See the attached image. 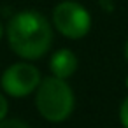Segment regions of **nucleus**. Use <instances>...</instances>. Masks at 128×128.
<instances>
[{
  "mask_svg": "<svg viewBox=\"0 0 128 128\" xmlns=\"http://www.w3.org/2000/svg\"><path fill=\"white\" fill-rule=\"evenodd\" d=\"M7 40L18 56L25 60H35L49 51L53 30L49 21L40 12L21 11L7 23Z\"/></svg>",
  "mask_w": 128,
  "mask_h": 128,
  "instance_id": "nucleus-1",
  "label": "nucleus"
},
{
  "mask_svg": "<svg viewBox=\"0 0 128 128\" xmlns=\"http://www.w3.org/2000/svg\"><path fill=\"white\" fill-rule=\"evenodd\" d=\"M35 105L44 119L62 123L74 110V93L65 79L51 76L40 81L35 95Z\"/></svg>",
  "mask_w": 128,
  "mask_h": 128,
  "instance_id": "nucleus-2",
  "label": "nucleus"
},
{
  "mask_svg": "<svg viewBox=\"0 0 128 128\" xmlns=\"http://www.w3.org/2000/svg\"><path fill=\"white\" fill-rule=\"evenodd\" d=\"M53 23L63 37L82 39L91 28V16L81 4L65 0V2H60L54 7Z\"/></svg>",
  "mask_w": 128,
  "mask_h": 128,
  "instance_id": "nucleus-3",
  "label": "nucleus"
},
{
  "mask_svg": "<svg viewBox=\"0 0 128 128\" xmlns=\"http://www.w3.org/2000/svg\"><path fill=\"white\" fill-rule=\"evenodd\" d=\"M40 84V72L32 63H14L2 74V88L11 96H26Z\"/></svg>",
  "mask_w": 128,
  "mask_h": 128,
  "instance_id": "nucleus-4",
  "label": "nucleus"
},
{
  "mask_svg": "<svg viewBox=\"0 0 128 128\" xmlns=\"http://www.w3.org/2000/svg\"><path fill=\"white\" fill-rule=\"evenodd\" d=\"M49 68L54 77L68 79L77 70V56L70 49H58L49 62Z\"/></svg>",
  "mask_w": 128,
  "mask_h": 128,
  "instance_id": "nucleus-5",
  "label": "nucleus"
},
{
  "mask_svg": "<svg viewBox=\"0 0 128 128\" xmlns=\"http://www.w3.org/2000/svg\"><path fill=\"white\" fill-rule=\"evenodd\" d=\"M0 128H30V126L20 119H4L0 121Z\"/></svg>",
  "mask_w": 128,
  "mask_h": 128,
  "instance_id": "nucleus-6",
  "label": "nucleus"
},
{
  "mask_svg": "<svg viewBox=\"0 0 128 128\" xmlns=\"http://www.w3.org/2000/svg\"><path fill=\"white\" fill-rule=\"evenodd\" d=\"M119 119H121V124L124 128H128V96L123 100V104L119 107Z\"/></svg>",
  "mask_w": 128,
  "mask_h": 128,
  "instance_id": "nucleus-7",
  "label": "nucleus"
},
{
  "mask_svg": "<svg viewBox=\"0 0 128 128\" xmlns=\"http://www.w3.org/2000/svg\"><path fill=\"white\" fill-rule=\"evenodd\" d=\"M7 112H9V104H7V98H6L2 93H0V121H4V119H6Z\"/></svg>",
  "mask_w": 128,
  "mask_h": 128,
  "instance_id": "nucleus-8",
  "label": "nucleus"
},
{
  "mask_svg": "<svg viewBox=\"0 0 128 128\" xmlns=\"http://www.w3.org/2000/svg\"><path fill=\"white\" fill-rule=\"evenodd\" d=\"M124 56H126V60H128V40H126V44H124Z\"/></svg>",
  "mask_w": 128,
  "mask_h": 128,
  "instance_id": "nucleus-9",
  "label": "nucleus"
},
{
  "mask_svg": "<svg viewBox=\"0 0 128 128\" xmlns=\"http://www.w3.org/2000/svg\"><path fill=\"white\" fill-rule=\"evenodd\" d=\"M2 34H4V28H2V25H0V39H2Z\"/></svg>",
  "mask_w": 128,
  "mask_h": 128,
  "instance_id": "nucleus-10",
  "label": "nucleus"
},
{
  "mask_svg": "<svg viewBox=\"0 0 128 128\" xmlns=\"http://www.w3.org/2000/svg\"><path fill=\"white\" fill-rule=\"evenodd\" d=\"M124 84H126V90H128V76H126V79H124Z\"/></svg>",
  "mask_w": 128,
  "mask_h": 128,
  "instance_id": "nucleus-11",
  "label": "nucleus"
}]
</instances>
